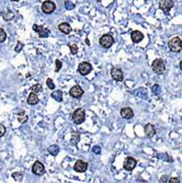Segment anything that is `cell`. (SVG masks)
<instances>
[{"label":"cell","instance_id":"6da1fadb","mask_svg":"<svg viewBox=\"0 0 182 183\" xmlns=\"http://www.w3.org/2000/svg\"><path fill=\"white\" fill-rule=\"evenodd\" d=\"M168 47L171 52L173 53H179L182 50V41L181 38L178 36H173L171 38L168 42Z\"/></svg>","mask_w":182,"mask_h":183},{"label":"cell","instance_id":"7a4b0ae2","mask_svg":"<svg viewBox=\"0 0 182 183\" xmlns=\"http://www.w3.org/2000/svg\"><path fill=\"white\" fill-rule=\"evenodd\" d=\"M151 68H153V70L156 72V74H162L164 71L166 70V65H165V62L162 60L161 58H157L155 59L151 64Z\"/></svg>","mask_w":182,"mask_h":183},{"label":"cell","instance_id":"3957f363","mask_svg":"<svg viewBox=\"0 0 182 183\" xmlns=\"http://www.w3.org/2000/svg\"><path fill=\"white\" fill-rule=\"evenodd\" d=\"M85 117H86V114H85V110L83 109H77L73 113V121L76 124H81L85 121Z\"/></svg>","mask_w":182,"mask_h":183},{"label":"cell","instance_id":"277c9868","mask_svg":"<svg viewBox=\"0 0 182 183\" xmlns=\"http://www.w3.org/2000/svg\"><path fill=\"white\" fill-rule=\"evenodd\" d=\"M172 7H173L172 0H160V2H159V8L165 12V14H168Z\"/></svg>","mask_w":182,"mask_h":183},{"label":"cell","instance_id":"5b68a950","mask_svg":"<svg viewBox=\"0 0 182 183\" xmlns=\"http://www.w3.org/2000/svg\"><path fill=\"white\" fill-rule=\"evenodd\" d=\"M56 9V6L53 1H50V0H47V1H44L43 4H42V11L46 14H50L52 12H54V10Z\"/></svg>","mask_w":182,"mask_h":183},{"label":"cell","instance_id":"8992f818","mask_svg":"<svg viewBox=\"0 0 182 183\" xmlns=\"http://www.w3.org/2000/svg\"><path fill=\"white\" fill-rule=\"evenodd\" d=\"M92 70V66H91V64L87 62H80L78 66V72L80 75L82 76H87L90 71Z\"/></svg>","mask_w":182,"mask_h":183},{"label":"cell","instance_id":"52a82bcc","mask_svg":"<svg viewBox=\"0 0 182 183\" xmlns=\"http://www.w3.org/2000/svg\"><path fill=\"white\" fill-rule=\"evenodd\" d=\"M113 42H114V40H113V38H112L110 34H104L100 38V44H101V46L105 47V48L111 47L113 45Z\"/></svg>","mask_w":182,"mask_h":183},{"label":"cell","instance_id":"ba28073f","mask_svg":"<svg viewBox=\"0 0 182 183\" xmlns=\"http://www.w3.org/2000/svg\"><path fill=\"white\" fill-rule=\"evenodd\" d=\"M32 172L36 175H43L45 172V168L43 166V163L40 161H35L32 166Z\"/></svg>","mask_w":182,"mask_h":183},{"label":"cell","instance_id":"9c48e42d","mask_svg":"<svg viewBox=\"0 0 182 183\" xmlns=\"http://www.w3.org/2000/svg\"><path fill=\"white\" fill-rule=\"evenodd\" d=\"M136 163H137V161L134 158H132V157H127V158L125 159L124 163H123V167H124L125 170L132 171L133 169L136 167Z\"/></svg>","mask_w":182,"mask_h":183},{"label":"cell","instance_id":"30bf717a","mask_svg":"<svg viewBox=\"0 0 182 183\" xmlns=\"http://www.w3.org/2000/svg\"><path fill=\"white\" fill-rule=\"evenodd\" d=\"M33 30L35 31V32L38 33V36H40V38H47V36L50 35V31H48L47 29H45L44 26H41V25L34 24Z\"/></svg>","mask_w":182,"mask_h":183},{"label":"cell","instance_id":"8fae6325","mask_svg":"<svg viewBox=\"0 0 182 183\" xmlns=\"http://www.w3.org/2000/svg\"><path fill=\"white\" fill-rule=\"evenodd\" d=\"M88 168V163L85 162V161H82V160H78V161H76V163H75L74 166V170L77 171V172H85V171L87 170Z\"/></svg>","mask_w":182,"mask_h":183},{"label":"cell","instance_id":"7c38bea8","mask_svg":"<svg viewBox=\"0 0 182 183\" xmlns=\"http://www.w3.org/2000/svg\"><path fill=\"white\" fill-rule=\"evenodd\" d=\"M111 76L112 78L116 81H122L124 76H123V71L121 70L120 68H113L111 70Z\"/></svg>","mask_w":182,"mask_h":183},{"label":"cell","instance_id":"4fadbf2b","mask_svg":"<svg viewBox=\"0 0 182 183\" xmlns=\"http://www.w3.org/2000/svg\"><path fill=\"white\" fill-rule=\"evenodd\" d=\"M69 94H70L73 98H80V96L83 94V90L79 87V86H74V87L70 89Z\"/></svg>","mask_w":182,"mask_h":183},{"label":"cell","instance_id":"5bb4252c","mask_svg":"<svg viewBox=\"0 0 182 183\" xmlns=\"http://www.w3.org/2000/svg\"><path fill=\"white\" fill-rule=\"evenodd\" d=\"M121 116L126 118V120H129L134 116V112L131 108H123L121 110Z\"/></svg>","mask_w":182,"mask_h":183},{"label":"cell","instance_id":"9a60e30c","mask_svg":"<svg viewBox=\"0 0 182 183\" xmlns=\"http://www.w3.org/2000/svg\"><path fill=\"white\" fill-rule=\"evenodd\" d=\"M131 38H132L133 43H139L144 38V35L139 31H133L131 33Z\"/></svg>","mask_w":182,"mask_h":183},{"label":"cell","instance_id":"2e32d148","mask_svg":"<svg viewBox=\"0 0 182 183\" xmlns=\"http://www.w3.org/2000/svg\"><path fill=\"white\" fill-rule=\"evenodd\" d=\"M145 134L148 136L149 138H151V137L155 136V134H156V129H155V127H154L153 124L148 123V124L145 125Z\"/></svg>","mask_w":182,"mask_h":183},{"label":"cell","instance_id":"e0dca14e","mask_svg":"<svg viewBox=\"0 0 182 183\" xmlns=\"http://www.w3.org/2000/svg\"><path fill=\"white\" fill-rule=\"evenodd\" d=\"M58 30L64 34H69L71 31V28L68 23H60V24L58 25Z\"/></svg>","mask_w":182,"mask_h":183},{"label":"cell","instance_id":"ac0fdd59","mask_svg":"<svg viewBox=\"0 0 182 183\" xmlns=\"http://www.w3.org/2000/svg\"><path fill=\"white\" fill-rule=\"evenodd\" d=\"M52 98L54 99V100H56L57 102H62L63 101V92L60 91V90H55V91L52 92Z\"/></svg>","mask_w":182,"mask_h":183},{"label":"cell","instance_id":"d6986e66","mask_svg":"<svg viewBox=\"0 0 182 183\" xmlns=\"http://www.w3.org/2000/svg\"><path fill=\"white\" fill-rule=\"evenodd\" d=\"M37 102H38V98H37L36 93L32 92V93L28 96V103H29L30 105H35Z\"/></svg>","mask_w":182,"mask_h":183},{"label":"cell","instance_id":"ffe728a7","mask_svg":"<svg viewBox=\"0 0 182 183\" xmlns=\"http://www.w3.org/2000/svg\"><path fill=\"white\" fill-rule=\"evenodd\" d=\"M48 152H50L52 156H56V155H58V152H59V147H58L57 145H52L48 148Z\"/></svg>","mask_w":182,"mask_h":183},{"label":"cell","instance_id":"44dd1931","mask_svg":"<svg viewBox=\"0 0 182 183\" xmlns=\"http://www.w3.org/2000/svg\"><path fill=\"white\" fill-rule=\"evenodd\" d=\"M79 140H80V134L79 133H74L73 135H71L70 143L73 144V145H77Z\"/></svg>","mask_w":182,"mask_h":183},{"label":"cell","instance_id":"7402d4cb","mask_svg":"<svg viewBox=\"0 0 182 183\" xmlns=\"http://www.w3.org/2000/svg\"><path fill=\"white\" fill-rule=\"evenodd\" d=\"M13 17H14V14H13V12H11V11H7V12H4V13H2V18H4V21L12 20Z\"/></svg>","mask_w":182,"mask_h":183},{"label":"cell","instance_id":"603a6c76","mask_svg":"<svg viewBox=\"0 0 182 183\" xmlns=\"http://www.w3.org/2000/svg\"><path fill=\"white\" fill-rule=\"evenodd\" d=\"M41 91H42V86L40 83L34 84L33 87H32V92H34V93H37V92H41Z\"/></svg>","mask_w":182,"mask_h":183},{"label":"cell","instance_id":"cb8c5ba5","mask_svg":"<svg viewBox=\"0 0 182 183\" xmlns=\"http://www.w3.org/2000/svg\"><path fill=\"white\" fill-rule=\"evenodd\" d=\"M6 38H7V34L4 32V30L0 28V43H2L6 40Z\"/></svg>","mask_w":182,"mask_h":183},{"label":"cell","instance_id":"d4e9b609","mask_svg":"<svg viewBox=\"0 0 182 183\" xmlns=\"http://www.w3.org/2000/svg\"><path fill=\"white\" fill-rule=\"evenodd\" d=\"M69 47H70L71 54L76 55L77 53H78V47H77V45H76V44H70V45H69Z\"/></svg>","mask_w":182,"mask_h":183},{"label":"cell","instance_id":"484cf974","mask_svg":"<svg viewBox=\"0 0 182 183\" xmlns=\"http://www.w3.org/2000/svg\"><path fill=\"white\" fill-rule=\"evenodd\" d=\"M12 177L14 178V180H16L17 182H20L21 180H22V178H23V174H22V173H13Z\"/></svg>","mask_w":182,"mask_h":183},{"label":"cell","instance_id":"4316f807","mask_svg":"<svg viewBox=\"0 0 182 183\" xmlns=\"http://www.w3.org/2000/svg\"><path fill=\"white\" fill-rule=\"evenodd\" d=\"M46 83H47V87L50 88V89H52V90H54V89H55V84H54V82H53V80L50 79V78H48V79H47Z\"/></svg>","mask_w":182,"mask_h":183},{"label":"cell","instance_id":"83f0119b","mask_svg":"<svg viewBox=\"0 0 182 183\" xmlns=\"http://www.w3.org/2000/svg\"><path fill=\"white\" fill-rule=\"evenodd\" d=\"M65 7H66L67 10H71V9L75 8V4L73 2H70V1H66L65 2Z\"/></svg>","mask_w":182,"mask_h":183},{"label":"cell","instance_id":"f1b7e54d","mask_svg":"<svg viewBox=\"0 0 182 183\" xmlns=\"http://www.w3.org/2000/svg\"><path fill=\"white\" fill-rule=\"evenodd\" d=\"M153 92L155 94H159V93H160V87H159L158 84H155L153 87Z\"/></svg>","mask_w":182,"mask_h":183},{"label":"cell","instance_id":"f546056e","mask_svg":"<svg viewBox=\"0 0 182 183\" xmlns=\"http://www.w3.org/2000/svg\"><path fill=\"white\" fill-rule=\"evenodd\" d=\"M55 64H56V69H55V70L59 71V70H60V68H62V62H60L59 59H56Z\"/></svg>","mask_w":182,"mask_h":183},{"label":"cell","instance_id":"4dcf8cb0","mask_svg":"<svg viewBox=\"0 0 182 183\" xmlns=\"http://www.w3.org/2000/svg\"><path fill=\"white\" fill-rule=\"evenodd\" d=\"M92 151H93L95 154H97V155H100V154H101V148H100L99 146H95V147L92 148Z\"/></svg>","mask_w":182,"mask_h":183},{"label":"cell","instance_id":"1f68e13d","mask_svg":"<svg viewBox=\"0 0 182 183\" xmlns=\"http://www.w3.org/2000/svg\"><path fill=\"white\" fill-rule=\"evenodd\" d=\"M6 134V127L2 124H0V137H2Z\"/></svg>","mask_w":182,"mask_h":183},{"label":"cell","instance_id":"d6a6232c","mask_svg":"<svg viewBox=\"0 0 182 183\" xmlns=\"http://www.w3.org/2000/svg\"><path fill=\"white\" fill-rule=\"evenodd\" d=\"M22 47H23V44H22L21 42H19V43L17 44V46H16V52H18V53H19V52H21Z\"/></svg>","mask_w":182,"mask_h":183},{"label":"cell","instance_id":"836d02e7","mask_svg":"<svg viewBox=\"0 0 182 183\" xmlns=\"http://www.w3.org/2000/svg\"><path fill=\"white\" fill-rule=\"evenodd\" d=\"M168 182L169 183H180V180L178 178H171V179L168 180Z\"/></svg>","mask_w":182,"mask_h":183},{"label":"cell","instance_id":"e575fe53","mask_svg":"<svg viewBox=\"0 0 182 183\" xmlns=\"http://www.w3.org/2000/svg\"><path fill=\"white\" fill-rule=\"evenodd\" d=\"M159 182H160V183L168 182V177H167V175H162L161 179H159Z\"/></svg>","mask_w":182,"mask_h":183},{"label":"cell","instance_id":"d590c367","mask_svg":"<svg viewBox=\"0 0 182 183\" xmlns=\"http://www.w3.org/2000/svg\"><path fill=\"white\" fill-rule=\"evenodd\" d=\"M180 68H181V70H182V59H181V62H180Z\"/></svg>","mask_w":182,"mask_h":183},{"label":"cell","instance_id":"8d00e7d4","mask_svg":"<svg viewBox=\"0 0 182 183\" xmlns=\"http://www.w3.org/2000/svg\"><path fill=\"white\" fill-rule=\"evenodd\" d=\"M13 1H18V0H13Z\"/></svg>","mask_w":182,"mask_h":183}]
</instances>
